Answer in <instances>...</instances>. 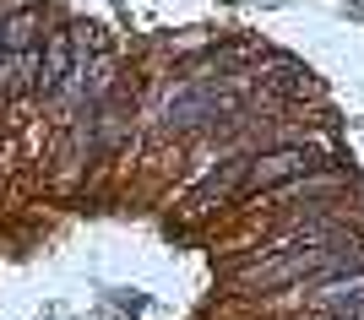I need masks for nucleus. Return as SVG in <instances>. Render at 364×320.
Masks as SVG:
<instances>
[{
    "instance_id": "f257e3e1",
    "label": "nucleus",
    "mask_w": 364,
    "mask_h": 320,
    "mask_svg": "<svg viewBox=\"0 0 364 320\" xmlns=\"http://www.w3.org/2000/svg\"><path fill=\"white\" fill-rule=\"evenodd\" d=\"M213 114H218V92H207V87H180V92H168V104H164V120L174 131H196Z\"/></svg>"
},
{
    "instance_id": "f03ea898",
    "label": "nucleus",
    "mask_w": 364,
    "mask_h": 320,
    "mask_svg": "<svg viewBox=\"0 0 364 320\" xmlns=\"http://www.w3.org/2000/svg\"><path fill=\"white\" fill-rule=\"evenodd\" d=\"M304 168H316V158L299 153V147H289V153H272V158H261V163H250V168H245V180H250V184H277V180L304 174Z\"/></svg>"
},
{
    "instance_id": "7ed1b4c3",
    "label": "nucleus",
    "mask_w": 364,
    "mask_h": 320,
    "mask_svg": "<svg viewBox=\"0 0 364 320\" xmlns=\"http://www.w3.org/2000/svg\"><path fill=\"white\" fill-rule=\"evenodd\" d=\"M71 33H55V38H49L44 44V65H38V87L44 92H60L65 87V77H71Z\"/></svg>"
},
{
    "instance_id": "20e7f679",
    "label": "nucleus",
    "mask_w": 364,
    "mask_h": 320,
    "mask_svg": "<svg viewBox=\"0 0 364 320\" xmlns=\"http://www.w3.org/2000/svg\"><path fill=\"white\" fill-rule=\"evenodd\" d=\"M38 28H44V16H38V11H16L11 22H0V33H6V49H11V55H28L33 38H38Z\"/></svg>"
},
{
    "instance_id": "39448f33",
    "label": "nucleus",
    "mask_w": 364,
    "mask_h": 320,
    "mask_svg": "<svg viewBox=\"0 0 364 320\" xmlns=\"http://www.w3.org/2000/svg\"><path fill=\"white\" fill-rule=\"evenodd\" d=\"M33 77V60L28 55H0V98H16Z\"/></svg>"
},
{
    "instance_id": "423d86ee",
    "label": "nucleus",
    "mask_w": 364,
    "mask_h": 320,
    "mask_svg": "<svg viewBox=\"0 0 364 320\" xmlns=\"http://www.w3.org/2000/svg\"><path fill=\"white\" fill-rule=\"evenodd\" d=\"M0 55H6V33H0Z\"/></svg>"
}]
</instances>
